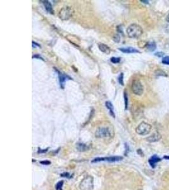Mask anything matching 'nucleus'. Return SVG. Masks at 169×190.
<instances>
[{
	"instance_id": "1",
	"label": "nucleus",
	"mask_w": 169,
	"mask_h": 190,
	"mask_svg": "<svg viewBox=\"0 0 169 190\" xmlns=\"http://www.w3.org/2000/svg\"><path fill=\"white\" fill-rule=\"evenodd\" d=\"M143 32L141 27L136 24L130 25L127 29V34L130 38H138L143 34Z\"/></svg>"
},
{
	"instance_id": "2",
	"label": "nucleus",
	"mask_w": 169,
	"mask_h": 190,
	"mask_svg": "<svg viewBox=\"0 0 169 190\" xmlns=\"http://www.w3.org/2000/svg\"><path fill=\"white\" fill-rule=\"evenodd\" d=\"M113 131L111 127L102 126L99 127L95 133V136L98 138L110 137L113 136Z\"/></svg>"
},
{
	"instance_id": "3",
	"label": "nucleus",
	"mask_w": 169,
	"mask_h": 190,
	"mask_svg": "<svg viewBox=\"0 0 169 190\" xmlns=\"http://www.w3.org/2000/svg\"><path fill=\"white\" fill-rule=\"evenodd\" d=\"M94 188L93 178L88 176L80 182L79 188L80 190H93Z\"/></svg>"
},
{
	"instance_id": "4",
	"label": "nucleus",
	"mask_w": 169,
	"mask_h": 190,
	"mask_svg": "<svg viewBox=\"0 0 169 190\" xmlns=\"http://www.w3.org/2000/svg\"><path fill=\"white\" fill-rule=\"evenodd\" d=\"M151 130V126L148 123L145 122H141L139 125L136 127V132L137 134L139 135H146L150 133Z\"/></svg>"
},
{
	"instance_id": "5",
	"label": "nucleus",
	"mask_w": 169,
	"mask_h": 190,
	"mask_svg": "<svg viewBox=\"0 0 169 190\" xmlns=\"http://www.w3.org/2000/svg\"><path fill=\"white\" fill-rule=\"evenodd\" d=\"M73 14V10L69 6H65L62 8L58 13V16L63 20H66L69 19Z\"/></svg>"
},
{
	"instance_id": "6",
	"label": "nucleus",
	"mask_w": 169,
	"mask_h": 190,
	"mask_svg": "<svg viewBox=\"0 0 169 190\" xmlns=\"http://www.w3.org/2000/svg\"><path fill=\"white\" fill-rule=\"evenodd\" d=\"M131 89L136 95H139V96L141 95L144 91L143 86L139 80H134L133 82Z\"/></svg>"
},
{
	"instance_id": "7",
	"label": "nucleus",
	"mask_w": 169,
	"mask_h": 190,
	"mask_svg": "<svg viewBox=\"0 0 169 190\" xmlns=\"http://www.w3.org/2000/svg\"><path fill=\"white\" fill-rule=\"evenodd\" d=\"M123 159V157L119 156H114V157H98L93 159L91 162L92 163H96L99 162H118L120 161Z\"/></svg>"
},
{
	"instance_id": "8",
	"label": "nucleus",
	"mask_w": 169,
	"mask_h": 190,
	"mask_svg": "<svg viewBox=\"0 0 169 190\" xmlns=\"http://www.w3.org/2000/svg\"><path fill=\"white\" fill-rule=\"evenodd\" d=\"M55 70L58 72V78H59V82H60V87H62V89H64L65 87V83L66 81H67L68 80H70L72 79V78L70 77H69L68 75L63 74V73L60 72V71H58L57 69H55Z\"/></svg>"
},
{
	"instance_id": "9",
	"label": "nucleus",
	"mask_w": 169,
	"mask_h": 190,
	"mask_svg": "<svg viewBox=\"0 0 169 190\" xmlns=\"http://www.w3.org/2000/svg\"><path fill=\"white\" fill-rule=\"evenodd\" d=\"M120 52L124 53H140L139 50L133 47H127V48H120L119 49Z\"/></svg>"
},
{
	"instance_id": "10",
	"label": "nucleus",
	"mask_w": 169,
	"mask_h": 190,
	"mask_svg": "<svg viewBox=\"0 0 169 190\" xmlns=\"http://www.w3.org/2000/svg\"><path fill=\"white\" fill-rule=\"evenodd\" d=\"M161 135L158 133H154L153 134H152L151 136H150V137L147 138V140L150 143L156 142V141H159L161 139Z\"/></svg>"
},
{
	"instance_id": "11",
	"label": "nucleus",
	"mask_w": 169,
	"mask_h": 190,
	"mask_svg": "<svg viewBox=\"0 0 169 190\" xmlns=\"http://www.w3.org/2000/svg\"><path fill=\"white\" fill-rule=\"evenodd\" d=\"M160 161V158H158L156 155L152 156L148 160L149 164L153 168H155L157 164Z\"/></svg>"
},
{
	"instance_id": "12",
	"label": "nucleus",
	"mask_w": 169,
	"mask_h": 190,
	"mask_svg": "<svg viewBox=\"0 0 169 190\" xmlns=\"http://www.w3.org/2000/svg\"><path fill=\"white\" fill-rule=\"evenodd\" d=\"M105 106L107 108V109L108 110V111H109L110 115H111L113 118H115V113H114V107H113V105L112 102L106 101Z\"/></svg>"
},
{
	"instance_id": "13",
	"label": "nucleus",
	"mask_w": 169,
	"mask_h": 190,
	"mask_svg": "<svg viewBox=\"0 0 169 190\" xmlns=\"http://www.w3.org/2000/svg\"><path fill=\"white\" fill-rule=\"evenodd\" d=\"M98 48L101 52L106 54H110V52H111V49H110V48L107 45H105V44H99Z\"/></svg>"
},
{
	"instance_id": "14",
	"label": "nucleus",
	"mask_w": 169,
	"mask_h": 190,
	"mask_svg": "<svg viewBox=\"0 0 169 190\" xmlns=\"http://www.w3.org/2000/svg\"><path fill=\"white\" fill-rule=\"evenodd\" d=\"M44 6H45V8L46 9V10L49 13H53V9L52 7V5L51 4V3L49 1H42V2Z\"/></svg>"
},
{
	"instance_id": "15",
	"label": "nucleus",
	"mask_w": 169,
	"mask_h": 190,
	"mask_svg": "<svg viewBox=\"0 0 169 190\" xmlns=\"http://www.w3.org/2000/svg\"><path fill=\"white\" fill-rule=\"evenodd\" d=\"M146 48L148 51H150V52H153V51L156 49L157 45H156L155 42L150 41V42H148L146 43Z\"/></svg>"
},
{
	"instance_id": "16",
	"label": "nucleus",
	"mask_w": 169,
	"mask_h": 190,
	"mask_svg": "<svg viewBox=\"0 0 169 190\" xmlns=\"http://www.w3.org/2000/svg\"><path fill=\"white\" fill-rule=\"evenodd\" d=\"M76 148L79 151H85L90 149V147L84 143H77L76 145Z\"/></svg>"
},
{
	"instance_id": "17",
	"label": "nucleus",
	"mask_w": 169,
	"mask_h": 190,
	"mask_svg": "<svg viewBox=\"0 0 169 190\" xmlns=\"http://www.w3.org/2000/svg\"><path fill=\"white\" fill-rule=\"evenodd\" d=\"M63 186V181H61L57 182V184L55 186V188L56 190H63L62 189Z\"/></svg>"
},
{
	"instance_id": "18",
	"label": "nucleus",
	"mask_w": 169,
	"mask_h": 190,
	"mask_svg": "<svg viewBox=\"0 0 169 190\" xmlns=\"http://www.w3.org/2000/svg\"><path fill=\"white\" fill-rule=\"evenodd\" d=\"M123 97H124V101H125V108H126V110H127L128 108V97H127V93L126 91L124 92Z\"/></svg>"
},
{
	"instance_id": "19",
	"label": "nucleus",
	"mask_w": 169,
	"mask_h": 190,
	"mask_svg": "<svg viewBox=\"0 0 169 190\" xmlns=\"http://www.w3.org/2000/svg\"><path fill=\"white\" fill-rule=\"evenodd\" d=\"M118 81L119 84L122 86H123V73H120V75L118 77Z\"/></svg>"
},
{
	"instance_id": "20",
	"label": "nucleus",
	"mask_w": 169,
	"mask_h": 190,
	"mask_svg": "<svg viewBox=\"0 0 169 190\" xmlns=\"http://www.w3.org/2000/svg\"><path fill=\"white\" fill-rule=\"evenodd\" d=\"M110 61L115 64L118 63L120 62V57H112L111 59H110Z\"/></svg>"
},
{
	"instance_id": "21",
	"label": "nucleus",
	"mask_w": 169,
	"mask_h": 190,
	"mask_svg": "<svg viewBox=\"0 0 169 190\" xmlns=\"http://www.w3.org/2000/svg\"><path fill=\"white\" fill-rule=\"evenodd\" d=\"M162 63L165 65H169V56H166L163 57L162 58Z\"/></svg>"
},
{
	"instance_id": "22",
	"label": "nucleus",
	"mask_w": 169,
	"mask_h": 190,
	"mask_svg": "<svg viewBox=\"0 0 169 190\" xmlns=\"http://www.w3.org/2000/svg\"><path fill=\"white\" fill-rule=\"evenodd\" d=\"M113 41L115 42H117V43H118V42H120V36L118 34H115L114 36H113Z\"/></svg>"
},
{
	"instance_id": "23",
	"label": "nucleus",
	"mask_w": 169,
	"mask_h": 190,
	"mask_svg": "<svg viewBox=\"0 0 169 190\" xmlns=\"http://www.w3.org/2000/svg\"><path fill=\"white\" fill-rule=\"evenodd\" d=\"M60 176L61 177H64V178H68V179H70V178H72L71 175L69 173H68V172H65V173L62 174L60 175Z\"/></svg>"
},
{
	"instance_id": "24",
	"label": "nucleus",
	"mask_w": 169,
	"mask_h": 190,
	"mask_svg": "<svg viewBox=\"0 0 169 190\" xmlns=\"http://www.w3.org/2000/svg\"><path fill=\"white\" fill-rule=\"evenodd\" d=\"M165 53L163 52H157L156 53H155V55L158 56V57H163L164 56Z\"/></svg>"
},
{
	"instance_id": "25",
	"label": "nucleus",
	"mask_w": 169,
	"mask_h": 190,
	"mask_svg": "<svg viewBox=\"0 0 169 190\" xmlns=\"http://www.w3.org/2000/svg\"><path fill=\"white\" fill-rule=\"evenodd\" d=\"M32 58H37V59H40V60H44L43 58L39 56V55H33L32 56Z\"/></svg>"
},
{
	"instance_id": "26",
	"label": "nucleus",
	"mask_w": 169,
	"mask_h": 190,
	"mask_svg": "<svg viewBox=\"0 0 169 190\" xmlns=\"http://www.w3.org/2000/svg\"><path fill=\"white\" fill-rule=\"evenodd\" d=\"M40 164H42V165H49L51 164V162L48 160H45V161H41L40 162Z\"/></svg>"
},
{
	"instance_id": "27",
	"label": "nucleus",
	"mask_w": 169,
	"mask_h": 190,
	"mask_svg": "<svg viewBox=\"0 0 169 190\" xmlns=\"http://www.w3.org/2000/svg\"><path fill=\"white\" fill-rule=\"evenodd\" d=\"M41 47V46L39 45H38V43L34 42V41H32V48H35V47Z\"/></svg>"
},
{
	"instance_id": "28",
	"label": "nucleus",
	"mask_w": 169,
	"mask_h": 190,
	"mask_svg": "<svg viewBox=\"0 0 169 190\" xmlns=\"http://www.w3.org/2000/svg\"><path fill=\"white\" fill-rule=\"evenodd\" d=\"M48 151V149H45V150H39L38 151V153H45V152H46Z\"/></svg>"
},
{
	"instance_id": "29",
	"label": "nucleus",
	"mask_w": 169,
	"mask_h": 190,
	"mask_svg": "<svg viewBox=\"0 0 169 190\" xmlns=\"http://www.w3.org/2000/svg\"><path fill=\"white\" fill-rule=\"evenodd\" d=\"M141 2L144 3H145V4H148V3H149V2H148V1H144V0H141Z\"/></svg>"
},
{
	"instance_id": "30",
	"label": "nucleus",
	"mask_w": 169,
	"mask_h": 190,
	"mask_svg": "<svg viewBox=\"0 0 169 190\" xmlns=\"http://www.w3.org/2000/svg\"><path fill=\"white\" fill-rule=\"evenodd\" d=\"M166 20H167V22L169 23V13L168 14V15H167V17H166Z\"/></svg>"
},
{
	"instance_id": "31",
	"label": "nucleus",
	"mask_w": 169,
	"mask_h": 190,
	"mask_svg": "<svg viewBox=\"0 0 169 190\" xmlns=\"http://www.w3.org/2000/svg\"><path fill=\"white\" fill-rule=\"evenodd\" d=\"M165 158H168V159H169V157H165Z\"/></svg>"
},
{
	"instance_id": "32",
	"label": "nucleus",
	"mask_w": 169,
	"mask_h": 190,
	"mask_svg": "<svg viewBox=\"0 0 169 190\" xmlns=\"http://www.w3.org/2000/svg\"><path fill=\"white\" fill-rule=\"evenodd\" d=\"M139 190H142V189H139Z\"/></svg>"
}]
</instances>
